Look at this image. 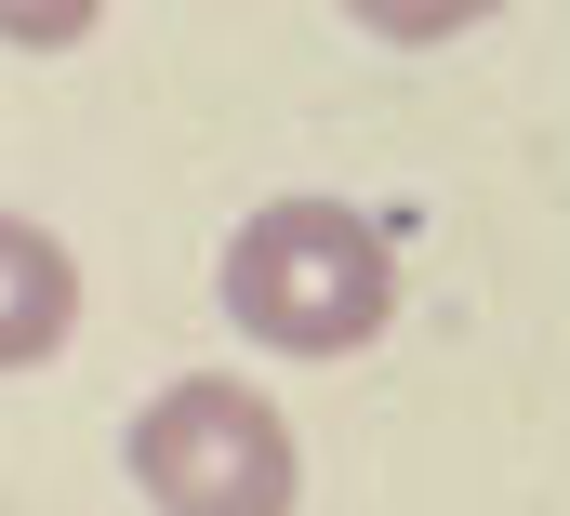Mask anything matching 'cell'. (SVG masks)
Returning a JSON list of instances; mask_svg holds the SVG:
<instances>
[{
  "label": "cell",
  "mask_w": 570,
  "mask_h": 516,
  "mask_svg": "<svg viewBox=\"0 0 570 516\" xmlns=\"http://www.w3.org/2000/svg\"><path fill=\"white\" fill-rule=\"evenodd\" d=\"M94 13H107V0H0V40H13V53H80Z\"/></svg>",
  "instance_id": "obj_5"
},
{
  "label": "cell",
  "mask_w": 570,
  "mask_h": 516,
  "mask_svg": "<svg viewBox=\"0 0 570 516\" xmlns=\"http://www.w3.org/2000/svg\"><path fill=\"white\" fill-rule=\"evenodd\" d=\"M213 305L266 358H358L399 318V252L345 199H266V212H239V239L213 265Z\"/></svg>",
  "instance_id": "obj_1"
},
{
  "label": "cell",
  "mask_w": 570,
  "mask_h": 516,
  "mask_svg": "<svg viewBox=\"0 0 570 516\" xmlns=\"http://www.w3.org/2000/svg\"><path fill=\"white\" fill-rule=\"evenodd\" d=\"M120 464H134L146 516H292V490H305L279 397L239 385V371H173L134 410Z\"/></svg>",
  "instance_id": "obj_2"
},
{
  "label": "cell",
  "mask_w": 570,
  "mask_h": 516,
  "mask_svg": "<svg viewBox=\"0 0 570 516\" xmlns=\"http://www.w3.org/2000/svg\"><path fill=\"white\" fill-rule=\"evenodd\" d=\"M358 40H399V53H438V40H464V27H491L504 0H332Z\"/></svg>",
  "instance_id": "obj_4"
},
{
  "label": "cell",
  "mask_w": 570,
  "mask_h": 516,
  "mask_svg": "<svg viewBox=\"0 0 570 516\" xmlns=\"http://www.w3.org/2000/svg\"><path fill=\"white\" fill-rule=\"evenodd\" d=\"M80 331V252L40 212H0V371H40Z\"/></svg>",
  "instance_id": "obj_3"
}]
</instances>
